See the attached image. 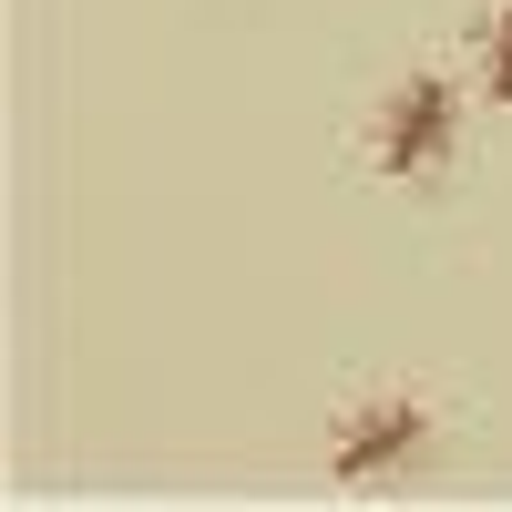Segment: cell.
Returning a JSON list of instances; mask_svg holds the SVG:
<instances>
[{"label": "cell", "instance_id": "1", "mask_svg": "<svg viewBox=\"0 0 512 512\" xmlns=\"http://www.w3.org/2000/svg\"><path fill=\"white\" fill-rule=\"evenodd\" d=\"M451 144H461V93L441 72H410L390 103H379V123H369V164L390 185H431L441 164H451Z\"/></svg>", "mask_w": 512, "mask_h": 512}, {"label": "cell", "instance_id": "3", "mask_svg": "<svg viewBox=\"0 0 512 512\" xmlns=\"http://www.w3.org/2000/svg\"><path fill=\"white\" fill-rule=\"evenodd\" d=\"M472 72H482V93L512 113V0H502V11H482V31H472Z\"/></svg>", "mask_w": 512, "mask_h": 512}, {"label": "cell", "instance_id": "2", "mask_svg": "<svg viewBox=\"0 0 512 512\" xmlns=\"http://www.w3.org/2000/svg\"><path fill=\"white\" fill-rule=\"evenodd\" d=\"M420 451H431V410H420V400H369V410L349 420V431H338V451H328V482L379 492V482H400Z\"/></svg>", "mask_w": 512, "mask_h": 512}]
</instances>
